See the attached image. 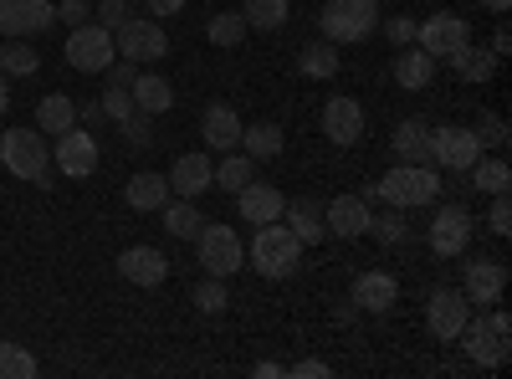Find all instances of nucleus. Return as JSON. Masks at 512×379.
Wrapping results in <instances>:
<instances>
[{
	"label": "nucleus",
	"mask_w": 512,
	"mask_h": 379,
	"mask_svg": "<svg viewBox=\"0 0 512 379\" xmlns=\"http://www.w3.org/2000/svg\"><path fill=\"white\" fill-rule=\"evenodd\" d=\"M379 200L395 205V210H415V205H436L441 195V175L431 170V164H395L390 175L374 180Z\"/></svg>",
	"instance_id": "obj_2"
},
{
	"label": "nucleus",
	"mask_w": 512,
	"mask_h": 379,
	"mask_svg": "<svg viewBox=\"0 0 512 379\" xmlns=\"http://www.w3.org/2000/svg\"><path fill=\"white\" fill-rule=\"evenodd\" d=\"M364 236H374L379 246H400V241H405V221H400V210L390 205L384 216H369V231H364Z\"/></svg>",
	"instance_id": "obj_38"
},
{
	"label": "nucleus",
	"mask_w": 512,
	"mask_h": 379,
	"mask_svg": "<svg viewBox=\"0 0 512 379\" xmlns=\"http://www.w3.org/2000/svg\"><path fill=\"white\" fill-rule=\"evenodd\" d=\"M67 62H72L77 72H108V62H113V31L98 26V21L72 26V36H67Z\"/></svg>",
	"instance_id": "obj_9"
},
{
	"label": "nucleus",
	"mask_w": 512,
	"mask_h": 379,
	"mask_svg": "<svg viewBox=\"0 0 512 379\" xmlns=\"http://www.w3.org/2000/svg\"><path fill=\"white\" fill-rule=\"evenodd\" d=\"M482 6H487L492 16H507V11H512V0H482Z\"/></svg>",
	"instance_id": "obj_53"
},
{
	"label": "nucleus",
	"mask_w": 512,
	"mask_h": 379,
	"mask_svg": "<svg viewBox=\"0 0 512 379\" xmlns=\"http://www.w3.org/2000/svg\"><path fill=\"white\" fill-rule=\"evenodd\" d=\"M466 41H472V26H466V16L436 11V16L415 21V47H420L425 57H436V62H446L456 47H466Z\"/></svg>",
	"instance_id": "obj_8"
},
{
	"label": "nucleus",
	"mask_w": 512,
	"mask_h": 379,
	"mask_svg": "<svg viewBox=\"0 0 512 379\" xmlns=\"http://www.w3.org/2000/svg\"><path fill=\"white\" fill-rule=\"evenodd\" d=\"M297 67H303V77H318V82H328V77L338 72V47H333V41H313V47H303Z\"/></svg>",
	"instance_id": "obj_35"
},
{
	"label": "nucleus",
	"mask_w": 512,
	"mask_h": 379,
	"mask_svg": "<svg viewBox=\"0 0 512 379\" xmlns=\"http://www.w3.org/2000/svg\"><path fill=\"white\" fill-rule=\"evenodd\" d=\"M431 77H436V57H425L415 41L400 47V57H395V82H400V88L420 93V88H431Z\"/></svg>",
	"instance_id": "obj_25"
},
{
	"label": "nucleus",
	"mask_w": 512,
	"mask_h": 379,
	"mask_svg": "<svg viewBox=\"0 0 512 379\" xmlns=\"http://www.w3.org/2000/svg\"><path fill=\"white\" fill-rule=\"evenodd\" d=\"M118 277L134 282V287H159L169 277V257L159 246H128L118 257Z\"/></svg>",
	"instance_id": "obj_16"
},
{
	"label": "nucleus",
	"mask_w": 512,
	"mask_h": 379,
	"mask_svg": "<svg viewBox=\"0 0 512 379\" xmlns=\"http://www.w3.org/2000/svg\"><path fill=\"white\" fill-rule=\"evenodd\" d=\"M205 36H210V47H226V52H231V47H241L251 31H246V16H241V11H221V16H210Z\"/></svg>",
	"instance_id": "obj_34"
},
{
	"label": "nucleus",
	"mask_w": 512,
	"mask_h": 379,
	"mask_svg": "<svg viewBox=\"0 0 512 379\" xmlns=\"http://www.w3.org/2000/svg\"><path fill=\"white\" fill-rule=\"evenodd\" d=\"M236 149L251 154L256 164L277 159V154H282V129H277V123H241V144H236Z\"/></svg>",
	"instance_id": "obj_30"
},
{
	"label": "nucleus",
	"mask_w": 512,
	"mask_h": 379,
	"mask_svg": "<svg viewBox=\"0 0 512 379\" xmlns=\"http://www.w3.org/2000/svg\"><path fill=\"white\" fill-rule=\"evenodd\" d=\"M487 231H492V236H507V231H512V205H507V195H492V210H487Z\"/></svg>",
	"instance_id": "obj_45"
},
{
	"label": "nucleus",
	"mask_w": 512,
	"mask_h": 379,
	"mask_svg": "<svg viewBox=\"0 0 512 379\" xmlns=\"http://www.w3.org/2000/svg\"><path fill=\"white\" fill-rule=\"evenodd\" d=\"M251 374H256V379H282V374H287V369H282V364H277V359H262V364H256V369H251Z\"/></svg>",
	"instance_id": "obj_52"
},
{
	"label": "nucleus",
	"mask_w": 512,
	"mask_h": 379,
	"mask_svg": "<svg viewBox=\"0 0 512 379\" xmlns=\"http://www.w3.org/2000/svg\"><path fill=\"white\" fill-rule=\"evenodd\" d=\"M226 277H205L200 287H195V308L200 313H226Z\"/></svg>",
	"instance_id": "obj_39"
},
{
	"label": "nucleus",
	"mask_w": 512,
	"mask_h": 379,
	"mask_svg": "<svg viewBox=\"0 0 512 379\" xmlns=\"http://www.w3.org/2000/svg\"><path fill=\"white\" fill-rule=\"evenodd\" d=\"M390 149H395L400 164H431V129H425L420 118H405V123H395Z\"/></svg>",
	"instance_id": "obj_22"
},
{
	"label": "nucleus",
	"mask_w": 512,
	"mask_h": 379,
	"mask_svg": "<svg viewBox=\"0 0 512 379\" xmlns=\"http://www.w3.org/2000/svg\"><path fill=\"white\" fill-rule=\"evenodd\" d=\"M0 36H26V0H0Z\"/></svg>",
	"instance_id": "obj_42"
},
{
	"label": "nucleus",
	"mask_w": 512,
	"mask_h": 379,
	"mask_svg": "<svg viewBox=\"0 0 512 379\" xmlns=\"http://www.w3.org/2000/svg\"><path fill=\"white\" fill-rule=\"evenodd\" d=\"M282 226L303 241V246H318L323 236H328V226H323V210L313 205V200H287L282 205Z\"/></svg>",
	"instance_id": "obj_24"
},
{
	"label": "nucleus",
	"mask_w": 512,
	"mask_h": 379,
	"mask_svg": "<svg viewBox=\"0 0 512 379\" xmlns=\"http://www.w3.org/2000/svg\"><path fill=\"white\" fill-rule=\"evenodd\" d=\"M195 246H200V267H205V277H236V272L246 267V246H241L236 226L205 221L200 236H195Z\"/></svg>",
	"instance_id": "obj_6"
},
{
	"label": "nucleus",
	"mask_w": 512,
	"mask_h": 379,
	"mask_svg": "<svg viewBox=\"0 0 512 379\" xmlns=\"http://www.w3.org/2000/svg\"><path fill=\"white\" fill-rule=\"evenodd\" d=\"M200 139H205L210 149L231 154V149L241 144V118H236V108H226V103H210V108H205V118H200Z\"/></svg>",
	"instance_id": "obj_20"
},
{
	"label": "nucleus",
	"mask_w": 512,
	"mask_h": 379,
	"mask_svg": "<svg viewBox=\"0 0 512 379\" xmlns=\"http://www.w3.org/2000/svg\"><path fill=\"white\" fill-rule=\"evenodd\" d=\"M11 108V82H6V72H0V113Z\"/></svg>",
	"instance_id": "obj_54"
},
{
	"label": "nucleus",
	"mask_w": 512,
	"mask_h": 379,
	"mask_svg": "<svg viewBox=\"0 0 512 379\" xmlns=\"http://www.w3.org/2000/svg\"><path fill=\"white\" fill-rule=\"evenodd\" d=\"M241 16H246V31H282L292 6H287V0H246Z\"/></svg>",
	"instance_id": "obj_32"
},
{
	"label": "nucleus",
	"mask_w": 512,
	"mask_h": 379,
	"mask_svg": "<svg viewBox=\"0 0 512 379\" xmlns=\"http://www.w3.org/2000/svg\"><path fill=\"white\" fill-rule=\"evenodd\" d=\"M36 67H41V57L26 47L21 36H11V47H0V72H6V77H31Z\"/></svg>",
	"instance_id": "obj_37"
},
{
	"label": "nucleus",
	"mask_w": 512,
	"mask_h": 379,
	"mask_svg": "<svg viewBox=\"0 0 512 379\" xmlns=\"http://www.w3.org/2000/svg\"><path fill=\"white\" fill-rule=\"evenodd\" d=\"M118 129H123V139H128V144H134V149H144V144H149V134H154V118L134 108V113H128V118L118 123Z\"/></svg>",
	"instance_id": "obj_41"
},
{
	"label": "nucleus",
	"mask_w": 512,
	"mask_h": 379,
	"mask_svg": "<svg viewBox=\"0 0 512 379\" xmlns=\"http://www.w3.org/2000/svg\"><path fill=\"white\" fill-rule=\"evenodd\" d=\"M128 113H134V93H128V88H113V82H108V93H103V118L123 123Z\"/></svg>",
	"instance_id": "obj_43"
},
{
	"label": "nucleus",
	"mask_w": 512,
	"mask_h": 379,
	"mask_svg": "<svg viewBox=\"0 0 512 379\" xmlns=\"http://www.w3.org/2000/svg\"><path fill=\"white\" fill-rule=\"evenodd\" d=\"M134 77H139V62H123V57L108 62V82H113V88H134Z\"/></svg>",
	"instance_id": "obj_47"
},
{
	"label": "nucleus",
	"mask_w": 512,
	"mask_h": 379,
	"mask_svg": "<svg viewBox=\"0 0 512 379\" xmlns=\"http://www.w3.org/2000/svg\"><path fill=\"white\" fill-rule=\"evenodd\" d=\"M52 164H57L67 180H88V175L98 170V139L82 134L77 123H72V129L57 134V144H52Z\"/></svg>",
	"instance_id": "obj_12"
},
{
	"label": "nucleus",
	"mask_w": 512,
	"mask_h": 379,
	"mask_svg": "<svg viewBox=\"0 0 512 379\" xmlns=\"http://www.w3.org/2000/svg\"><path fill=\"white\" fill-rule=\"evenodd\" d=\"M287 374H297V379H328L333 364H328V359H303V364H292Z\"/></svg>",
	"instance_id": "obj_49"
},
{
	"label": "nucleus",
	"mask_w": 512,
	"mask_h": 379,
	"mask_svg": "<svg viewBox=\"0 0 512 379\" xmlns=\"http://www.w3.org/2000/svg\"><path fill=\"white\" fill-rule=\"evenodd\" d=\"M354 303H359L364 313H390V308L400 303V282H395L390 272H359Z\"/></svg>",
	"instance_id": "obj_21"
},
{
	"label": "nucleus",
	"mask_w": 512,
	"mask_h": 379,
	"mask_svg": "<svg viewBox=\"0 0 512 379\" xmlns=\"http://www.w3.org/2000/svg\"><path fill=\"white\" fill-rule=\"evenodd\" d=\"M512 52V31H507V21L497 26V36H492V57H507Z\"/></svg>",
	"instance_id": "obj_51"
},
{
	"label": "nucleus",
	"mask_w": 512,
	"mask_h": 379,
	"mask_svg": "<svg viewBox=\"0 0 512 379\" xmlns=\"http://www.w3.org/2000/svg\"><path fill=\"white\" fill-rule=\"evenodd\" d=\"M134 108L139 113H149V118H159V113H169L175 108V88H169V77H159V72H144L139 67V77H134Z\"/></svg>",
	"instance_id": "obj_23"
},
{
	"label": "nucleus",
	"mask_w": 512,
	"mask_h": 379,
	"mask_svg": "<svg viewBox=\"0 0 512 379\" xmlns=\"http://www.w3.org/2000/svg\"><path fill=\"white\" fill-rule=\"evenodd\" d=\"M123 200L134 205V210H164V200H169V180L154 175V170H139L134 180L123 185Z\"/></svg>",
	"instance_id": "obj_29"
},
{
	"label": "nucleus",
	"mask_w": 512,
	"mask_h": 379,
	"mask_svg": "<svg viewBox=\"0 0 512 379\" xmlns=\"http://www.w3.org/2000/svg\"><path fill=\"white\" fill-rule=\"evenodd\" d=\"M169 195L180 200H200L205 190H216V164H210L205 154H180L175 164H169Z\"/></svg>",
	"instance_id": "obj_14"
},
{
	"label": "nucleus",
	"mask_w": 512,
	"mask_h": 379,
	"mask_svg": "<svg viewBox=\"0 0 512 379\" xmlns=\"http://www.w3.org/2000/svg\"><path fill=\"white\" fill-rule=\"evenodd\" d=\"M144 11L159 21V16H180L185 11V0H144Z\"/></svg>",
	"instance_id": "obj_50"
},
{
	"label": "nucleus",
	"mask_w": 512,
	"mask_h": 379,
	"mask_svg": "<svg viewBox=\"0 0 512 379\" xmlns=\"http://www.w3.org/2000/svg\"><path fill=\"white\" fill-rule=\"evenodd\" d=\"M236 205H241V221L267 226V221H282L287 195H282L277 185H267V180H251V185H241V190H236Z\"/></svg>",
	"instance_id": "obj_17"
},
{
	"label": "nucleus",
	"mask_w": 512,
	"mask_h": 379,
	"mask_svg": "<svg viewBox=\"0 0 512 379\" xmlns=\"http://www.w3.org/2000/svg\"><path fill=\"white\" fill-rule=\"evenodd\" d=\"M0 164L16 175V180H31L36 190H52V149H47V134H31V129H11L0 139Z\"/></svg>",
	"instance_id": "obj_1"
},
{
	"label": "nucleus",
	"mask_w": 512,
	"mask_h": 379,
	"mask_svg": "<svg viewBox=\"0 0 512 379\" xmlns=\"http://www.w3.org/2000/svg\"><path fill=\"white\" fill-rule=\"evenodd\" d=\"M256 180V159L251 154H241V149H231L221 164H216V185L226 190V195H236L241 185H251Z\"/></svg>",
	"instance_id": "obj_33"
},
{
	"label": "nucleus",
	"mask_w": 512,
	"mask_h": 379,
	"mask_svg": "<svg viewBox=\"0 0 512 379\" xmlns=\"http://www.w3.org/2000/svg\"><path fill=\"white\" fill-rule=\"evenodd\" d=\"M466 318H472V303L461 298V287H436L431 303H425V328H431L441 344L456 339V333L466 328Z\"/></svg>",
	"instance_id": "obj_13"
},
{
	"label": "nucleus",
	"mask_w": 512,
	"mask_h": 379,
	"mask_svg": "<svg viewBox=\"0 0 512 379\" xmlns=\"http://www.w3.org/2000/svg\"><path fill=\"white\" fill-rule=\"evenodd\" d=\"M57 21L82 26V21H93V6H88V0H62V6H57Z\"/></svg>",
	"instance_id": "obj_48"
},
{
	"label": "nucleus",
	"mask_w": 512,
	"mask_h": 379,
	"mask_svg": "<svg viewBox=\"0 0 512 379\" xmlns=\"http://www.w3.org/2000/svg\"><path fill=\"white\" fill-rule=\"evenodd\" d=\"M159 216H164V231L175 236V241H195V236H200V226H205V216L195 210V200H180V195H169Z\"/></svg>",
	"instance_id": "obj_28"
},
{
	"label": "nucleus",
	"mask_w": 512,
	"mask_h": 379,
	"mask_svg": "<svg viewBox=\"0 0 512 379\" xmlns=\"http://www.w3.org/2000/svg\"><path fill=\"white\" fill-rule=\"evenodd\" d=\"M472 231H477L472 210H466V205H441L431 231H425V241H431L436 257H461V251L472 246Z\"/></svg>",
	"instance_id": "obj_11"
},
{
	"label": "nucleus",
	"mask_w": 512,
	"mask_h": 379,
	"mask_svg": "<svg viewBox=\"0 0 512 379\" xmlns=\"http://www.w3.org/2000/svg\"><path fill=\"white\" fill-rule=\"evenodd\" d=\"M323 139H333L338 149H349L364 139V108L359 98H328L323 103Z\"/></svg>",
	"instance_id": "obj_15"
},
{
	"label": "nucleus",
	"mask_w": 512,
	"mask_h": 379,
	"mask_svg": "<svg viewBox=\"0 0 512 379\" xmlns=\"http://www.w3.org/2000/svg\"><path fill=\"white\" fill-rule=\"evenodd\" d=\"M456 339L466 344V359L482 364V369H497L507 359V344H512V318L497 308L487 318H466V328L456 333Z\"/></svg>",
	"instance_id": "obj_4"
},
{
	"label": "nucleus",
	"mask_w": 512,
	"mask_h": 379,
	"mask_svg": "<svg viewBox=\"0 0 512 379\" xmlns=\"http://www.w3.org/2000/svg\"><path fill=\"white\" fill-rule=\"evenodd\" d=\"M502 287H507L502 262H466V272H461V298L466 303H497Z\"/></svg>",
	"instance_id": "obj_19"
},
{
	"label": "nucleus",
	"mask_w": 512,
	"mask_h": 379,
	"mask_svg": "<svg viewBox=\"0 0 512 379\" xmlns=\"http://www.w3.org/2000/svg\"><path fill=\"white\" fill-rule=\"evenodd\" d=\"M297 262H303V241H297L282 221L256 226V241H251V267L262 272L267 282L292 277V272H297Z\"/></svg>",
	"instance_id": "obj_3"
},
{
	"label": "nucleus",
	"mask_w": 512,
	"mask_h": 379,
	"mask_svg": "<svg viewBox=\"0 0 512 379\" xmlns=\"http://www.w3.org/2000/svg\"><path fill=\"white\" fill-rule=\"evenodd\" d=\"M77 123V103L67 98V93H47L36 103V129L47 134V139H57V134H67Z\"/></svg>",
	"instance_id": "obj_26"
},
{
	"label": "nucleus",
	"mask_w": 512,
	"mask_h": 379,
	"mask_svg": "<svg viewBox=\"0 0 512 379\" xmlns=\"http://www.w3.org/2000/svg\"><path fill=\"white\" fill-rule=\"evenodd\" d=\"M379 31V0H328L323 6V41L344 47Z\"/></svg>",
	"instance_id": "obj_5"
},
{
	"label": "nucleus",
	"mask_w": 512,
	"mask_h": 379,
	"mask_svg": "<svg viewBox=\"0 0 512 379\" xmlns=\"http://www.w3.org/2000/svg\"><path fill=\"white\" fill-rule=\"evenodd\" d=\"M431 159L441 164V170L466 175L482 159V144H477L472 129H461V123H441V129H431Z\"/></svg>",
	"instance_id": "obj_10"
},
{
	"label": "nucleus",
	"mask_w": 512,
	"mask_h": 379,
	"mask_svg": "<svg viewBox=\"0 0 512 379\" xmlns=\"http://www.w3.org/2000/svg\"><path fill=\"white\" fill-rule=\"evenodd\" d=\"M113 52L123 57V62H159L164 52H169V36H164V26L154 21V16H128L118 31H113Z\"/></svg>",
	"instance_id": "obj_7"
},
{
	"label": "nucleus",
	"mask_w": 512,
	"mask_h": 379,
	"mask_svg": "<svg viewBox=\"0 0 512 379\" xmlns=\"http://www.w3.org/2000/svg\"><path fill=\"white\" fill-rule=\"evenodd\" d=\"M446 67H451L461 82H487V77L497 72V57H492V47H472V41H466V47H456V52L446 57Z\"/></svg>",
	"instance_id": "obj_27"
},
{
	"label": "nucleus",
	"mask_w": 512,
	"mask_h": 379,
	"mask_svg": "<svg viewBox=\"0 0 512 379\" xmlns=\"http://www.w3.org/2000/svg\"><path fill=\"white\" fill-rule=\"evenodd\" d=\"M323 226H328V236H344V241L364 236V231H369V200H359V195H333L328 210H323Z\"/></svg>",
	"instance_id": "obj_18"
},
{
	"label": "nucleus",
	"mask_w": 512,
	"mask_h": 379,
	"mask_svg": "<svg viewBox=\"0 0 512 379\" xmlns=\"http://www.w3.org/2000/svg\"><path fill=\"white\" fill-rule=\"evenodd\" d=\"M466 185L482 190V195H507V185H512L507 159H477L472 170H466Z\"/></svg>",
	"instance_id": "obj_31"
},
{
	"label": "nucleus",
	"mask_w": 512,
	"mask_h": 379,
	"mask_svg": "<svg viewBox=\"0 0 512 379\" xmlns=\"http://www.w3.org/2000/svg\"><path fill=\"white\" fill-rule=\"evenodd\" d=\"M36 374V354L16 339H0V379H31Z\"/></svg>",
	"instance_id": "obj_36"
},
{
	"label": "nucleus",
	"mask_w": 512,
	"mask_h": 379,
	"mask_svg": "<svg viewBox=\"0 0 512 379\" xmlns=\"http://www.w3.org/2000/svg\"><path fill=\"white\" fill-rule=\"evenodd\" d=\"M379 26H384V36L395 41V52L415 41V21H410V16H390V21H379Z\"/></svg>",
	"instance_id": "obj_46"
},
{
	"label": "nucleus",
	"mask_w": 512,
	"mask_h": 379,
	"mask_svg": "<svg viewBox=\"0 0 512 379\" xmlns=\"http://www.w3.org/2000/svg\"><path fill=\"white\" fill-rule=\"evenodd\" d=\"M472 134H477L482 149H507V118H502V113H482Z\"/></svg>",
	"instance_id": "obj_40"
},
{
	"label": "nucleus",
	"mask_w": 512,
	"mask_h": 379,
	"mask_svg": "<svg viewBox=\"0 0 512 379\" xmlns=\"http://www.w3.org/2000/svg\"><path fill=\"white\" fill-rule=\"evenodd\" d=\"M93 16H98V26L118 31V26H123L128 16H134V11H128V0H98V11H93Z\"/></svg>",
	"instance_id": "obj_44"
}]
</instances>
